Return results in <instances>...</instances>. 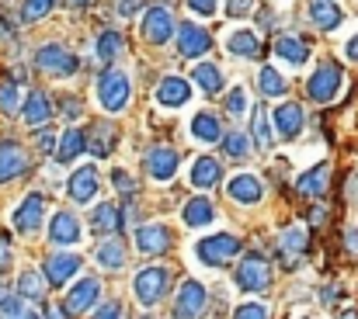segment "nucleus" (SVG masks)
I'll return each mask as SVG.
<instances>
[{"label": "nucleus", "instance_id": "obj_1", "mask_svg": "<svg viewBox=\"0 0 358 319\" xmlns=\"http://www.w3.org/2000/svg\"><path fill=\"white\" fill-rule=\"evenodd\" d=\"M237 253H240V239L230 236V232H216V236H206V239L195 243V257L206 267H227Z\"/></svg>", "mask_w": 358, "mask_h": 319}, {"label": "nucleus", "instance_id": "obj_2", "mask_svg": "<svg viewBox=\"0 0 358 319\" xmlns=\"http://www.w3.org/2000/svg\"><path fill=\"white\" fill-rule=\"evenodd\" d=\"M167 285H171V271H167V267H143V271L136 274V281H132L136 299H139L146 309L157 306V302L167 295Z\"/></svg>", "mask_w": 358, "mask_h": 319}, {"label": "nucleus", "instance_id": "obj_3", "mask_svg": "<svg viewBox=\"0 0 358 319\" xmlns=\"http://www.w3.org/2000/svg\"><path fill=\"white\" fill-rule=\"evenodd\" d=\"M35 66L42 73H49V77H73L80 70V59L70 49H63V45H42L35 52Z\"/></svg>", "mask_w": 358, "mask_h": 319}, {"label": "nucleus", "instance_id": "obj_4", "mask_svg": "<svg viewBox=\"0 0 358 319\" xmlns=\"http://www.w3.org/2000/svg\"><path fill=\"white\" fill-rule=\"evenodd\" d=\"M271 285V264L257 253L243 257L237 264V288L240 292H264Z\"/></svg>", "mask_w": 358, "mask_h": 319}, {"label": "nucleus", "instance_id": "obj_5", "mask_svg": "<svg viewBox=\"0 0 358 319\" xmlns=\"http://www.w3.org/2000/svg\"><path fill=\"white\" fill-rule=\"evenodd\" d=\"M129 77L122 73V70H108V73H101L98 77V101L105 111H122L125 101H129Z\"/></svg>", "mask_w": 358, "mask_h": 319}, {"label": "nucleus", "instance_id": "obj_6", "mask_svg": "<svg viewBox=\"0 0 358 319\" xmlns=\"http://www.w3.org/2000/svg\"><path fill=\"white\" fill-rule=\"evenodd\" d=\"M338 91H341V70H338V63H324V66L310 77V84H306V94H310V101H317V105L334 101Z\"/></svg>", "mask_w": 358, "mask_h": 319}, {"label": "nucleus", "instance_id": "obj_7", "mask_svg": "<svg viewBox=\"0 0 358 319\" xmlns=\"http://www.w3.org/2000/svg\"><path fill=\"white\" fill-rule=\"evenodd\" d=\"M209 306V295L199 281H185L178 288V302H174V319H202Z\"/></svg>", "mask_w": 358, "mask_h": 319}, {"label": "nucleus", "instance_id": "obj_8", "mask_svg": "<svg viewBox=\"0 0 358 319\" xmlns=\"http://www.w3.org/2000/svg\"><path fill=\"white\" fill-rule=\"evenodd\" d=\"M143 35L150 45H167V38L174 35V17L167 7H150L143 17Z\"/></svg>", "mask_w": 358, "mask_h": 319}, {"label": "nucleus", "instance_id": "obj_9", "mask_svg": "<svg viewBox=\"0 0 358 319\" xmlns=\"http://www.w3.org/2000/svg\"><path fill=\"white\" fill-rule=\"evenodd\" d=\"M209 45H213V38H209L206 28H199V24H192V21H185V24L178 28V49H181V56L199 59V56L209 52Z\"/></svg>", "mask_w": 358, "mask_h": 319}, {"label": "nucleus", "instance_id": "obj_10", "mask_svg": "<svg viewBox=\"0 0 358 319\" xmlns=\"http://www.w3.org/2000/svg\"><path fill=\"white\" fill-rule=\"evenodd\" d=\"M42 212H45V198H42V195H28V198L14 209V229H17V232H24V236L38 232V225H42Z\"/></svg>", "mask_w": 358, "mask_h": 319}, {"label": "nucleus", "instance_id": "obj_11", "mask_svg": "<svg viewBox=\"0 0 358 319\" xmlns=\"http://www.w3.org/2000/svg\"><path fill=\"white\" fill-rule=\"evenodd\" d=\"M153 98H157V105H164V107H181L192 101V84L181 80V77H164L157 84Z\"/></svg>", "mask_w": 358, "mask_h": 319}, {"label": "nucleus", "instance_id": "obj_12", "mask_svg": "<svg viewBox=\"0 0 358 319\" xmlns=\"http://www.w3.org/2000/svg\"><path fill=\"white\" fill-rule=\"evenodd\" d=\"M28 170V153L17 142H0V184H10Z\"/></svg>", "mask_w": 358, "mask_h": 319}, {"label": "nucleus", "instance_id": "obj_13", "mask_svg": "<svg viewBox=\"0 0 358 319\" xmlns=\"http://www.w3.org/2000/svg\"><path fill=\"white\" fill-rule=\"evenodd\" d=\"M146 174L153 181H171L178 174V153L171 146H153L146 156Z\"/></svg>", "mask_w": 358, "mask_h": 319}, {"label": "nucleus", "instance_id": "obj_14", "mask_svg": "<svg viewBox=\"0 0 358 319\" xmlns=\"http://www.w3.org/2000/svg\"><path fill=\"white\" fill-rule=\"evenodd\" d=\"M98 295H101V285H98V278H80V281L70 288V295H66V313L80 316L84 309H91V306L98 302Z\"/></svg>", "mask_w": 358, "mask_h": 319}, {"label": "nucleus", "instance_id": "obj_15", "mask_svg": "<svg viewBox=\"0 0 358 319\" xmlns=\"http://www.w3.org/2000/svg\"><path fill=\"white\" fill-rule=\"evenodd\" d=\"M77 239H80V222H77V215H70V212L52 215V222H49V243H56V246H73Z\"/></svg>", "mask_w": 358, "mask_h": 319}, {"label": "nucleus", "instance_id": "obj_16", "mask_svg": "<svg viewBox=\"0 0 358 319\" xmlns=\"http://www.w3.org/2000/svg\"><path fill=\"white\" fill-rule=\"evenodd\" d=\"M227 191H230V198H234L237 205H257V202L264 198V184H261L254 174H237V177L227 184Z\"/></svg>", "mask_w": 358, "mask_h": 319}, {"label": "nucleus", "instance_id": "obj_17", "mask_svg": "<svg viewBox=\"0 0 358 319\" xmlns=\"http://www.w3.org/2000/svg\"><path fill=\"white\" fill-rule=\"evenodd\" d=\"M136 246L139 253H164L171 246V229L153 222V225H139L136 229Z\"/></svg>", "mask_w": 358, "mask_h": 319}, {"label": "nucleus", "instance_id": "obj_18", "mask_svg": "<svg viewBox=\"0 0 358 319\" xmlns=\"http://www.w3.org/2000/svg\"><path fill=\"white\" fill-rule=\"evenodd\" d=\"M327 184H331V163H317L313 170L299 174L296 191H299V195H306V198H320V195L327 191Z\"/></svg>", "mask_w": 358, "mask_h": 319}, {"label": "nucleus", "instance_id": "obj_19", "mask_svg": "<svg viewBox=\"0 0 358 319\" xmlns=\"http://www.w3.org/2000/svg\"><path fill=\"white\" fill-rule=\"evenodd\" d=\"M98 188H101V184H98V170H94V167H80V170L70 177V188H66V191H70V198H73L77 205H84V202H91V198L98 195Z\"/></svg>", "mask_w": 358, "mask_h": 319}, {"label": "nucleus", "instance_id": "obj_20", "mask_svg": "<svg viewBox=\"0 0 358 319\" xmlns=\"http://www.w3.org/2000/svg\"><path fill=\"white\" fill-rule=\"evenodd\" d=\"M77 271H80V257L77 253H56L45 264V281L49 285H66Z\"/></svg>", "mask_w": 358, "mask_h": 319}, {"label": "nucleus", "instance_id": "obj_21", "mask_svg": "<svg viewBox=\"0 0 358 319\" xmlns=\"http://www.w3.org/2000/svg\"><path fill=\"white\" fill-rule=\"evenodd\" d=\"M303 121H306V114H303V107L299 105H278L275 107V125H278V135L282 139H296L299 132H303Z\"/></svg>", "mask_w": 358, "mask_h": 319}, {"label": "nucleus", "instance_id": "obj_22", "mask_svg": "<svg viewBox=\"0 0 358 319\" xmlns=\"http://www.w3.org/2000/svg\"><path fill=\"white\" fill-rule=\"evenodd\" d=\"M306 229L303 225H289L282 236H278V253H282V260H289V264H296L303 253H306Z\"/></svg>", "mask_w": 358, "mask_h": 319}, {"label": "nucleus", "instance_id": "obj_23", "mask_svg": "<svg viewBox=\"0 0 358 319\" xmlns=\"http://www.w3.org/2000/svg\"><path fill=\"white\" fill-rule=\"evenodd\" d=\"M84 149H87V135H84V128H66L63 139H59V146H56V163H73Z\"/></svg>", "mask_w": 358, "mask_h": 319}, {"label": "nucleus", "instance_id": "obj_24", "mask_svg": "<svg viewBox=\"0 0 358 319\" xmlns=\"http://www.w3.org/2000/svg\"><path fill=\"white\" fill-rule=\"evenodd\" d=\"M223 181V167L216 156H199L195 167H192V184L195 188H216Z\"/></svg>", "mask_w": 358, "mask_h": 319}, {"label": "nucleus", "instance_id": "obj_25", "mask_svg": "<svg viewBox=\"0 0 358 319\" xmlns=\"http://www.w3.org/2000/svg\"><path fill=\"white\" fill-rule=\"evenodd\" d=\"M310 17H313V24H317V28H324V31H334V28H341V21H345L341 7H338V3H331V0H313Z\"/></svg>", "mask_w": 358, "mask_h": 319}, {"label": "nucleus", "instance_id": "obj_26", "mask_svg": "<svg viewBox=\"0 0 358 319\" xmlns=\"http://www.w3.org/2000/svg\"><path fill=\"white\" fill-rule=\"evenodd\" d=\"M271 49H275L285 63H292V66H303V63L310 59V45H306L303 38H292V35H282Z\"/></svg>", "mask_w": 358, "mask_h": 319}, {"label": "nucleus", "instance_id": "obj_27", "mask_svg": "<svg viewBox=\"0 0 358 319\" xmlns=\"http://www.w3.org/2000/svg\"><path fill=\"white\" fill-rule=\"evenodd\" d=\"M185 225H192V229H199V225H209L213 218H216V205L209 202V198H192L188 205H185Z\"/></svg>", "mask_w": 358, "mask_h": 319}, {"label": "nucleus", "instance_id": "obj_28", "mask_svg": "<svg viewBox=\"0 0 358 319\" xmlns=\"http://www.w3.org/2000/svg\"><path fill=\"white\" fill-rule=\"evenodd\" d=\"M49 114H52L49 98H45L42 91H31L28 101H24V107H21V118H24L28 125H42V121H49Z\"/></svg>", "mask_w": 358, "mask_h": 319}, {"label": "nucleus", "instance_id": "obj_29", "mask_svg": "<svg viewBox=\"0 0 358 319\" xmlns=\"http://www.w3.org/2000/svg\"><path fill=\"white\" fill-rule=\"evenodd\" d=\"M192 135H195V139H202V142H220V139H223V125H220V118H216V114L199 111V114H195V121H192Z\"/></svg>", "mask_w": 358, "mask_h": 319}, {"label": "nucleus", "instance_id": "obj_30", "mask_svg": "<svg viewBox=\"0 0 358 319\" xmlns=\"http://www.w3.org/2000/svg\"><path fill=\"white\" fill-rule=\"evenodd\" d=\"M192 77H195V84H199L206 94H220V91L227 87V77H223V70H220L216 63H202Z\"/></svg>", "mask_w": 358, "mask_h": 319}, {"label": "nucleus", "instance_id": "obj_31", "mask_svg": "<svg viewBox=\"0 0 358 319\" xmlns=\"http://www.w3.org/2000/svg\"><path fill=\"white\" fill-rule=\"evenodd\" d=\"M227 49L234 56H243V59H257L261 56V45H257V35L254 31H234L227 38Z\"/></svg>", "mask_w": 358, "mask_h": 319}, {"label": "nucleus", "instance_id": "obj_32", "mask_svg": "<svg viewBox=\"0 0 358 319\" xmlns=\"http://www.w3.org/2000/svg\"><path fill=\"white\" fill-rule=\"evenodd\" d=\"M94 260H98L101 267H108V271H119V267H125V246H122L119 239H105V243L94 250Z\"/></svg>", "mask_w": 358, "mask_h": 319}, {"label": "nucleus", "instance_id": "obj_33", "mask_svg": "<svg viewBox=\"0 0 358 319\" xmlns=\"http://www.w3.org/2000/svg\"><path fill=\"white\" fill-rule=\"evenodd\" d=\"M91 225H94V232H119L122 229V215L115 205H98L94 212H91Z\"/></svg>", "mask_w": 358, "mask_h": 319}, {"label": "nucleus", "instance_id": "obj_34", "mask_svg": "<svg viewBox=\"0 0 358 319\" xmlns=\"http://www.w3.org/2000/svg\"><path fill=\"white\" fill-rule=\"evenodd\" d=\"M257 87H261V94H264V98H282V94L289 91L285 77H282L278 70H271V66H264V70L257 73Z\"/></svg>", "mask_w": 358, "mask_h": 319}, {"label": "nucleus", "instance_id": "obj_35", "mask_svg": "<svg viewBox=\"0 0 358 319\" xmlns=\"http://www.w3.org/2000/svg\"><path fill=\"white\" fill-rule=\"evenodd\" d=\"M17 295L28 299V302H38V299L45 295V281H42V274H38V271H24V274L17 278Z\"/></svg>", "mask_w": 358, "mask_h": 319}, {"label": "nucleus", "instance_id": "obj_36", "mask_svg": "<svg viewBox=\"0 0 358 319\" xmlns=\"http://www.w3.org/2000/svg\"><path fill=\"white\" fill-rule=\"evenodd\" d=\"M112 146H115V128L112 125H94V135L87 139V149L94 156H108Z\"/></svg>", "mask_w": 358, "mask_h": 319}, {"label": "nucleus", "instance_id": "obj_37", "mask_svg": "<svg viewBox=\"0 0 358 319\" xmlns=\"http://www.w3.org/2000/svg\"><path fill=\"white\" fill-rule=\"evenodd\" d=\"M122 45H125V42H122L119 31H101V35H98V59H101V63H112V59H119V56H122Z\"/></svg>", "mask_w": 358, "mask_h": 319}, {"label": "nucleus", "instance_id": "obj_38", "mask_svg": "<svg viewBox=\"0 0 358 319\" xmlns=\"http://www.w3.org/2000/svg\"><path fill=\"white\" fill-rule=\"evenodd\" d=\"M223 153H227L230 160H247V156H250V139H247L243 132H227V135H223Z\"/></svg>", "mask_w": 358, "mask_h": 319}, {"label": "nucleus", "instance_id": "obj_39", "mask_svg": "<svg viewBox=\"0 0 358 319\" xmlns=\"http://www.w3.org/2000/svg\"><path fill=\"white\" fill-rule=\"evenodd\" d=\"M17 101H21L17 84L3 77V80H0V111H3V114H14V111H17Z\"/></svg>", "mask_w": 358, "mask_h": 319}, {"label": "nucleus", "instance_id": "obj_40", "mask_svg": "<svg viewBox=\"0 0 358 319\" xmlns=\"http://www.w3.org/2000/svg\"><path fill=\"white\" fill-rule=\"evenodd\" d=\"M254 142H257V149H271V132H268V114H264V107H261V105L254 107Z\"/></svg>", "mask_w": 358, "mask_h": 319}, {"label": "nucleus", "instance_id": "obj_41", "mask_svg": "<svg viewBox=\"0 0 358 319\" xmlns=\"http://www.w3.org/2000/svg\"><path fill=\"white\" fill-rule=\"evenodd\" d=\"M52 7H56V0H24V7H21V21H38V17H45Z\"/></svg>", "mask_w": 358, "mask_h": 319}, {"label": "nucleus", "instance_id": "obj_42", "mask_svg": "<svg viewBox=\"0 0 358 319\" xmlns=\"http://www.w3.org/2000/svg\"><path fill=\"white\" fill-rule=\"evenodd\" d=\"M247 105H250V101H247V91H243V87H234V91L227 94V111H230V114L247 111Z\"/></svg>", "mask_w": 358, "mask_h": 319}, {"label": "nucleus", "instance_id": "obj_43", "mask_svg": "<svg viewBox=\"0 0 358 319\" xmlns=\"http://www.w3.org/2000/svg\"><path fill=\"white\" fill-rule=\"evenodd\" d=\"M234 319H268V309L261 302H243L237 313H234Z\"/></svg>", "mask_w": 358, "mask_h": 319}, {"label": "nucleus", "instance_id": "obj_44", "mask_svg": "<svg viewBox=\"0 0 358 319\" xmlns=\"http://www.w3.org/2000/svg\"><path fill=\"white\" fill-rule=\"evenodd\" d=\"M3 316L7 319H38V313H35V309H24L17 299H10V306L3 309Z\"/></svg>", "mask_w": 358, "mask_h": 319}, {"label": "nucleus", "instance_id": "obj_45", "mask_svg": "<svg viewBox=\"0 0 358 319\" xmlns=\"http://www.w3.org/2000/svg\"><path fill=\"white\" fill-rule=\"evenodd\" d=\"M10 264H14L10 243H7V239H0V274H7V271H10Z\"/></svg>", "mask_w": 358, "mask_h": 319}, {"label": "nucleus", "instance_id": "obj_46", "mask_svg": "<svg viewBox=\"0 0 358 319\" xmlns=\"http://www.w3.org/2000/svg\"><path fill=\"white\" fill-rule=\"evenodd\" d=\"M112 181H115V188H119L122 195H132V184H136V181H132L125 170H115V174H112Z\"/></svg>", "mask_w": 358, "mask_h": 319}, {"label": "nucleus", "instance_id": "obj_47", "mask_svg": "<svg viewBox=\"0 0 358 319\" xmlns=\"http://www.w3.org/2000/svg\"><path fill=\"white\" fill-rule=\"evenodd\" d=\"M52 146H56V132H52V128H42V132H38V149H42V153H52Z\"/></svg>", "mask_w": 358, "mask_h": 319}, {"label": "nucleus", "instance_id": "obj_48", "mask_svg": "<svg viewBox=\"0 0 358 319\" xmlns=\"http://www.w3.org/2000/svg\"><path fill=\"white\" fill-rule=\"evenodd\" d=\"M230 17H240V14H250L254 10V0H230Z\"/></svg>", "mask_w": 358, "mask_h": 319}, {"label": "nucleus", "instance_id": "obj_49", "mask_svg": "<svg viewBox=\"0 0 358 319\" xmlns=\"http://www.w3.org/2000/svg\"><path fill=\"white\" fill-rule=\"evenodd\" d=\"M122 316V306L119 302H105L98 313H94V319H119Z\"/></svg>", "mask_w": 358, "mask_h": 319}, {"label": "nucleus", "instance_id": "obj_50", "mask_svg": "<svg viewBox=\"0 0 358 319\" xmlns=\"http://www.w3.org/2000/svg\"><path fill=\"white\" fill-rule=\"evenodd\" d=\"M188 7L195 14H216V0H188Z\"/></svg>", "mask_w": 358, "mask_h": 319}, {"label": "nucleus", "instance_id": "obj_51", "mask_svg": "<svg viewBox=\"0 0 358 319\" xmlns=\"http://www.w3.org/2000/svg\"><path fill=\"white\" fill-rule=\"evenodd\" d=\"M345 250L358 257V229H345Z\"/></svg>", "mask_w": 358, "mask_h": 319}, {"label": "nucleus", "instance_id": "obj_52", "mask_svg": "<svg viewBox=\"0 0 358 319\" xmlns=\"http://www.w3.org/2000/svg\"><path fill=\"white\" fill-rule=\"evenodd\" d=\"M139 7H143V0H119V14L122 17H132Z\"/></svg>", "mask_w": 358, "mask_h": 319}, {"label": "nucleus", "instance_id": "obj_53", "mask_svg": "<svg viewBox=\"0 0 358 319\" xmlns=\"http://www.w3.org/2000/svg\"><path fill=\"white\" fill-rule=\"evenodd\" d=\"M80 111H84V107H80L77 98H66V101H63V114H66V118H80Z\"/></svg>", "mask_w": 358, "mask_h": 319}, {"label": "nucleus", "instance_id": "obj_54", "mask_svg": "<svg viewBox=\"0 0 358 319\" xmlns=\"http://www.w3.org/2000/svg\"><path fill=\"white\" fill-rule=\"evenodd\" d=\"M327 209H313V215H310V222H313V225H320V222H324V218H327Z\"/></svg>", "mask_w": 358, "mask_h": 319}, {"label": "nucleus", "instance_id": "obj_55", "mask_svg": "<svg viewBox=\"0 0 358 319\" xmlns=\"http://www.w3.org/2000/svg\"><path fill=\"white\" fill-rule=\"evenodd\" d=\"M271 24H275V14L264 10V14H261V28H271Z\"/></svg>", "mask_w": 358, "mask_h": 319}, {"label": "nucleus", "instance_id": "obj_56", "mask_svg": "<svg viewBox=\"0 0 358 319\" xmlns=\"http://www.w3.org/2000/svg\"><path fill=\"white\" fill-rule=\"evenodd\" d=\"M10 299H14V295H10L7 288H0V309H7V306H10Z\"/></svg>", "mask_w": 358, "mask_h": 319}, {"label": "nucleus", "instance_id": "obj_57", "mask_svg": "<svg viewBox=\"0 0 358 319\" xmlns=\"http://www.w3.org/2000/svg\"><path fill=\"white\" fill-rule=\"evenodd\" d=\"M348 56H352V59H355V63H358V35H355V38H352V42H348Z\"/></svg>", "mask_w": 358, "mask_h": 319}, {"label": "nucleus", "instance_id": "obj_58", "mask_svg": "<svg viewBox=\"0 0 358 319\" xmlns=\"http://www.w3.org/2000/svg\"><path fill=\"white\" fill-rule=\"evenodd\" d=\"M66 3H70V7H73V10H84V7H87V3H91V0H66Z\"/></svg>", "mask_w": 358, "mask_h": 319}, {"label": "nucleus", "instance_id": "obj_59", "mask_svg": "<svg viewBox=\"0 0 358 319\" xmlns=\"http://www.w3.org/2000/svg\"><path fill=\"white\" fill-rule=\"evenodd\" d=\"M341 319H358V309H345V313H341Z\"/></svg>", "mask_w": 358, "mask_h": 319}, {"label": "nucleus", "instance_id": "obj_60", "mask_svg": "<svg viewBox=\"0 0 358 319\" xmlns=\"http://www.w3.org/2000/svg\"><path fill=\"white\" fill-rule=\"evenodd\" d=\"M146 319H153V316H146Z\"/></svg>", "mask_w": 358, "mask_h": 319}, {"label": "nucleus", "instance_id": "obj_61", "mask_svg": "<svg viewBox=\"0 0 358 319\" xmlns=\"http://www.w3.org/2000/svg\"><path fill=\"white\" fill-rule=\"evenodd\" d=\"M303 319H310V316H303Z\"/></svg>", "mask_w": 358, "mask_h": 319}]
</instances>
